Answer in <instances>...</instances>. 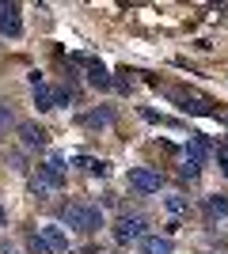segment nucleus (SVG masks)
Listing matches in <instances>:
<instances>
[{
    "mask_svg": "<svg viewBox=\"0 0 228 254\" xmlns=\"http://www.w3.org/2000/svg\"><path fill=\"white\" fill-rule=\"evenodd\" d=\"M76 163H84V171H87V175H107V171H110V163H107V159H76Z\"/></svg>",
    "mask_w": 228,
    "mask_h": 254,
    "instance_id": "obj_14",
    "label": "nucleus"
},
{
    "mask_svg": "<svg viewBox=\"0 0 228 254\" xmlns=\"http://www.w3.org/2000/svg\"><path fill=\"white\" fill-rule=\"evenodd\" d=\"M145 235H149V220H145L141 212H126V216H118V224H114V239H118L122 247H126V243H141Z\"/></svg>",
    "mask_w": 228,
    "mask_h": 254,
    "instance_id": "obj_2",
    "label": "nucleus"
},
{
    "mask_svg": "<svg viewBox=\"0 0 228 254\" xmlns=\"http://www.w3.org/2000/svg\"><path fill=\"white\" fill-rule=\"evenodd\" d=\"M61 220H65L73 232L91 235V232L103 228V212H99V205H91V201H69L65 209H61Z\"/></svg>",
    "mask_w": 228,
    "mask_h": 254,
    "instance_id": "obj_1",
    "label": "nucleus"
},
{
    "mask_svg": "<svg viewBox=\"0 0 228 254\" xmlns=\"http://www.w3.org/2000/svg\"><path fill=\"white\" fill-rule=\"evenodd\" d=\"M221 171H225V179H228V156H221Z\"/></svg>",
    "mask_w": 228,
    "mask_h": 254,
    "instance_id": "obj_18",
    "label": "nucleus"
},
{
    "mask_svg": "<svg viewBox=\"0 0 228 254\" xmlns=\"http://www.w3.org/2000/svg\"><path fill=\"white\" fill-rule=\"evenodd\" d=\"M87 80H91L95 87H110V84H114V80H110V72H107L99 61H87Z\"/></svg>",
    "mask_w": 228,
    "mask_h": 254,
    "instance_id": "obj_11",
    "label": "nucleus"
},
{
    "mask_svg": "<svg viewBox=\"0 0 228 254\" xmlns=\"http://www.w3.org/2000/svg\"><path fill=\"white\" fill-rule=\"evenodd\" d=\"M19 137H23L27 148H42V144H46V129L34 126V122H23V126H19Z\"/></svg>",
    "mask_w": 228,
    "mask_h": 254,
    "instance_id": "obj_8",
    "label": "nucleus"
},
{
    "mask_svg": "<svg viewBox=\"0 0 228 254\" xmlns=\"http://www.w3.org/2000/svg\"><path fill=\"white\" fill-rule=\"evenodd\" d=\"M23 31V19H19V4H0V34H15Z\"/></svg>",
    "mask_w": 228,
    "mask_h": 254,
    "instance_id": "obj_7",
    "label": "nucleus"
},
{
    "mask_svg": "<svg viewBox=\"0 0 228 254\" xmlns=\"http://www.w3.org/2000/svg\"><path fill=\"white\" fill-rule=\"evenodd\" d=\"M34 106H38V110H57V91L50 84H34Z\"/></svg>",
    "mask_w": 228,
    "mask_h": 254,
    "instance_id": "obj_9",
    "label": "nucleus"
},
{
    "mask_svg": "<svg viewBox=\"0 0 228 254\" xmlns=\"http://www.w3.org/2000/svg\"><path fill=\"white\" fill-rule=\"evenodd\" d=\"M0 224H4V209H0Z\"/></svg>",
    "mask_w": 228,
    "mask_h": 254,
    "instance_id": "obj_21",
    "label": "nucleus"
},
{
    "mask_svg": "<svg viewBox=\"0 0 228 254\" xmlns=\"http://www.w3.org/2000/svg\"><path fill=\"white\" fill-rule=\"evenodd\" d=\"M163 175L156 167H133L130 171V190L133 193H160Z\"/></svg>",
    "mask_w": 228,
    "mask_h": 254,
    "instance_id": "obj_4",
    "label": "nucleus"
},
{
    "mask_svg": "<svg viewBox=\"0 0 228 254\" xmlns=\"http://www.w3.org/2000/svg\"><path fill=\"white\" fill-rule=\"evenodd\" d=\"M110 122H114V114H110V110H95V114L84 118V126H110Z\"/></svg>",
    "mask_w": 228,
    "mask_h": 254,
    "instance_id": "obj_16",
    "label": "nucleus"
},
{
    "mask_svg": "<svg viewBox=\"0 0 228 254\" xmlns=\"http://www.w3.org/2000/svg\"><path fill=\"white\" fill-rule=\"evenodd\" d=\"M163 209L171 212V216H183V212H190V197H183V193H171V197H163Z\"/></svg>",
    "mask_w": 228,
    "mask_h": 254,
    "instance_id": "obj_13",
    "label": "nucleus"
},
{
    "mask_svg": "<svg viewBox=\"0 0 228 254\" xmlns=\"http://www.w3.org/2000/svg\"><path fill=\"white\" fill-rule=\"evenodd\" d=\"M34 235L42 239V247H46V251H54V254L69 251V232L61 228V224H42V228H38Z\"/></svg>",
    "mask_w": 228,
    "mask_h": 254,
    "instance_id": "obj_5",
    "label": "nucleus"
},
{
    "mask_svg": "<svg viewBox=\"0 0 228 254\" xmlns=\"http://www.w3.org/2000/svg\"><path fill=\"white\" fill-rule=\"evenodd\" d=\"M206 156H209V140L206 137H190L183 144V179H194L198 171H202V163H206Z\"/></svg>",
    "mask_w": 228,
    "mask_h": 254,
    "instance_id": "obj_3",
    "label": "nucleus"
},
{
    "mask_svg": "<svg viewBox=\"0 0 228 254\" xmlns=\"http://www.w3.org/2000/svg\"><path fill=\"white\" fill-rule=\"evenodd\" d=\"M141 254H171V239H160V235H145V239H141Z\"/></svg>",
    "mask_w": 228,
    "mask_h": 254,
    "instance_id": "obj_10",
    "label": "nucleus"
},
{
    "mask_svg": "<svg viewBox=\"0 0 228 254\" xmlns=\"http://www.w3.org/2000/svg\"><path fill=\"white\" fill-rule=\"evenodd\" d=\"M11 126H15V118H11V110H8V106L0 103V129H11Z\"/></svg>",
    "mask_w": 228,
    "mask_h": 254,
    "instance_id": "obj_17",
    "label": "nucleus"
},
{
    "mask_svg": "<svg viewBox=\"0 0 228 254\" xmlns=\"http://www.w3.org/2000/svg\"><path fill=\"white\" fill-rule=\"evenodd\" d=\"M206 212H209V220L228 216V197H221V193H209V197H206Z\"/></svg>",
    "mask_w": 228,
    "mask_h": 254,
    "instance_id": "obj_12",
    "label": "nucleus"
},
{
    "mask_svg": "<svg viewBox=\"0 0 228 254\" xmlns=\"http://www.w3.org/2000/svg\"><path fill=\"white\" fill-rule=\"evenodd\" d=\"M38 175H42L54 190H61V186H65V156H50L42 167H38Z\"/></svg>",
    "mask_w": 228,
    "mask_h": 254,
    "instance_id": "obj_6",
    "label": "nucleus"
},
{
    "mask_svg": "<svg viewBox=\"0 0 228 254\" xmlns=\"http://www.w3.org/2000/svg\"><path fill=\"white\" fill-rule=\"evenodd\" d=\"M4 254H19V251H11V247H4Z\"/></svg>",
    "mask_w": 228,
    "mask_h": 254,
    "instance_id": "obj_19",
    "label": "nucleus"
},
{
    "mask_svg": "<svg viewBox=\"0 0 228 254\" xmlns=\"http://www.w3.org/2000/svg\"><path fill=\"white\" fill-rule=\"evenodd\" d=\"M31 190H34V197H42V201L50 197V193H57L54 186H50V182L42 179V175H34V179H31Z\"/></svg>",
    "mask_w": 228,
    "mask_h": 254,
    "instance_id": "obj_15",
    "label": "nucleus"
},
{
    "mask_svg": "<svg viewBox=\"0 0 228 254\" xmlns=\"http://www.w3.org/2000/svg\"><path fill=\"white\" fill-rule=\"evenodd\" d=\"M221 156H228V140H225V148H221Z\"/></svg>",
    "mask_w": 228,
    "mask_h": 254,
    "instance_id": "obj_20",
    "label": "nucleus"
}]
</instances>
